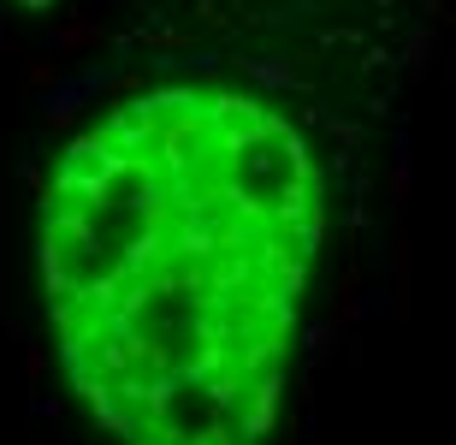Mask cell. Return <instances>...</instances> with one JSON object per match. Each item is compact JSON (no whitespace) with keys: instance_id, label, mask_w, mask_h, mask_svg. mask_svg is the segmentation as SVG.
<instances>
[{"instance_id":"obj_1","label":"cell","mask_w":456,"mask_h":445,"mask_svg":"<svg viewBox=\"0 0 456 445\" xmlns=\"http://www.w3.org/2000/svg\"><path fill=\"white\" fill-rule=\"evenodd\" d=\"M321 185L279 113L154 89L71 143L42 279L71 386L125 445H255L273 422Z\"/></svg>"},{"instance_id":"obj_2","label":"cell","mask_w":456,"mask_h":445,"mask_svg":"<svg viewBox=\"0 0 456 445\" xmlns=\"http://www.w3.org/2000/svg\"><path fill=\"white\" fill-rule=\"evenodd\" d=\"M30 6H42V0H30Z\"/></svg>"}]
</instances>
